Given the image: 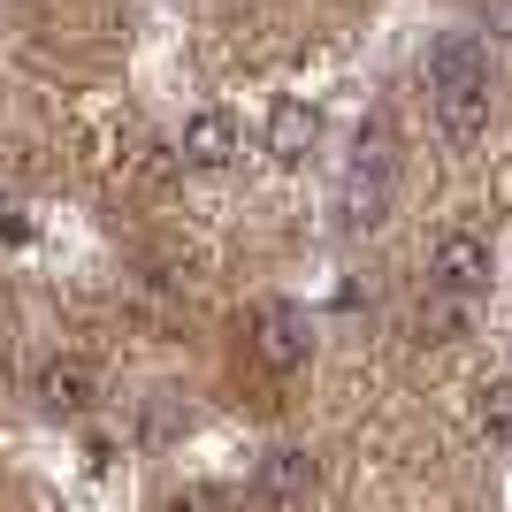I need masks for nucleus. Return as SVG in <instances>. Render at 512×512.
Listing matches in <instances>:
<instances>
[{
  "mask_svg": "<svg viewBox=\"0 0 512 512\" xmlns=\"http://www.w3.org/2000/svg\"><path fill=\"white\" fill-rule=\"evenodd\" d=\"M176 161L199 176H222L237 161V123L222 115V107H199L192 123H184V138H176Z\"/></svg>",
  "mask_w": 512,
  "mask_h": 512,
  "instance_id": "5",
  "label": "nucleus"
},
{
  "mask_svg": "<svg viewBox=\"0 0 512 512\" xmlns=\"http://www.w3.org/2000/svg\"><path fill=\"white\" fill-rule=\"evenodd\" d=\"M497 276V253L482 230H444L436 245H428V283H444V291H459V299H482Z\"/></svg>",
  "mask_w": 512,
  "mask_h": 512,
  "instance_id": "2",
  "label": "nucleus"
},
{
  "mask_svg": "<svg viewBox=\"0 0 512 512\" xmlns=\"http://www.w3.org/2000/svg\"><path fill=\"white\" fill-rule=\"evenodd\" d=\"M92 398H100V375L85 360H46L39 367V406L46 413H85Z\"/></svg>",
  "mask_w": 512,
  "mask_h": 512,
  "instance_id": "9",
  "label": "nucleus"
},
{
  "mask_svg": "<svg viewBox=\"0 0 512 512\" xmlns=\"http://www.w3.org/2000/svg\"><path fill=\"white\" fill-rule=\"evenodd\" d=\"M474 428H482V444L512 451V375H490L474 390Z\"/></svg>",
  "mask_w": 512,
  "mask_h": 512,
  "instance_id": "10",
  "label": "nucleus"
},
{
  "mask_svg": "<svg viewBox=\"0 0 512 512\" xmlns=\"http://www.w3.org/2000/svg\"><path fill=\"white\" fill-rule=\"evenodd\" d=\"M314 146H321V107H306V100H276V115H268V153H276L283 169H299Z\"/></svg>",
  "mask_w": 512,
  "mask_h": 512,
  "instance_id": "8",
  "label": "nucleus"
},
{
  "mask_svg": "<svg viewBox=\"0 0 512 512\" xmlns=\"http://www.w3.org/2000/svg\"><path fill=\"white\" fill-rule=\"evenodd\" d=\"M253 344L268 367H306L314 360V321H306V306L291 299H260L253 306Z\"/></svg>",
  "mask_w": 512,
  "mask_h": 512,
  "instance_id": "3",
  "label": "nucleus"
},
{
  "mask_svg": "<svg viewBox=\"0 0 512 512\" xmlns=\"http://www.w3.org/2000/svg\"><path fill=\"white\" fill-rule=\"evenodd\" d=\"M428 107H436V130H444L451 146H474L482 130H490V85H444V92H428Z\"/></svg>",
  "mask_w": 512,
  "mask_h": 512,
  "instance_id": "7",
  "label": "nucleus"
},
{
  "mask_svg": "<svg viewBox=\"0 0 512 512\" xmlns=\"http://www.w3.org/2000/svg\"><path fill=\"white\" fill-rule=\"evenodd\" d=\"M421 85L444 92V85H490V46L474 31H444V39L421 54Z\"/></svg>",
  "mask_w": 512,
  "mask_h": 512,
  "instance_id": "4",
  "label": "nucleus"
},
{
  "mask_svg": "<svg viewBox=\"0 0 512 512\" xmlns=\"http://www.w3.org/2000/svg\"><path fill=\"white\" fill-rule=\"evenodd\" d=\"M253 497H268V505H299V497H314V459H306L299 444L260 451V467H253Z\"/></svg>",
  "mask_w": 512,
  "mask_h": 512,
  "instance_id": "6",
  "label": "nucleus"
},
{
  "mask_svg": "<svg viewBox=\"0 0 512 512\" xmlns=\"http://www.w3.org/2000/svg\"><path fill=\"white\" fill-rule=\"evenodd\" d=\"M390 192H398V146H390V123H367L337 184V222L344 230H375L390 214Z\"/></svg>",
  "mask_w": 512,
  "mask_h": 512,
  "instance_id": "1",
  "label": "nucleus"
}]
</instances>
